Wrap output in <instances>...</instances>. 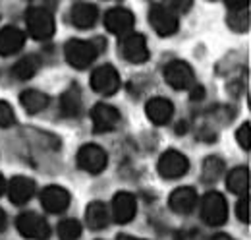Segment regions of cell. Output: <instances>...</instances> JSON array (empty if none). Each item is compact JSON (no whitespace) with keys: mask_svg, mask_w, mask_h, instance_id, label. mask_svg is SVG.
<instances>
[{"mask_svg":"<svg viewBox=\"0 0 251 240\" xmlns=\"http://www.w3.org/2000/svg\"><path fill=\"white\" fill-rule=\"evenodd\" d=\"M25 43V33L14 26H6L0 30V55L2 57H12L18 51H22Z\"/></svg>","mask_w":251,"mask_h":240,"instance_id":"ac0fdd59","label":"cell"},{"mask_svg":"<svg viewBox=\"0 0 251 240\" xmlns=\"http://www.w3.org/2000/svg\"><path fill=\"white\" fill-rule=\"evenodd\" d=\"M224 173V161L220 157H207L203 163V180L205 182H217Z\"/></svg>","mask_w":251,"mask_h":240,"instance_id":"d4e9b609","label":"cell"},{"mask_svg":"<svg viewBox=\"0 0 251 240\" xmlns=\"http://www.w3.org/2000/svg\"><path fill=\"white\" fill-rule=\"evenodd\" d=\"M228 12H240V10H250V0H226Z\"/></svg>","mask_w":251,"mask_h":240,"instance_id":"1f68e13d","label":"cell"},{"mask_svg":"<svg viewBox=\"0 0 251 240\" xmlns=\"http://www.w3.org/2000/svg\"><path fill=\"white\" fill-rule=\"evenodd\" d=\"M145 115L153 124L164 126L174 117V105H172V101H168L164 97H153L145 105Z\"/></svg>","mask_w":251,"mask_h":240,"instance_id":"9a60e30c","label":"cell"},{"mask_svg":"<svg viewBox=\"0 0 251 240\" xmlns=\"http://www.w3.org/2000/svg\"><path fill=\"white\" fill-rule=\"evenodd\" d=\"M203 97H205V90H203L201 86H193V88H191V99H193V101L203 99Z\"/></svg>","mask_w":251,"mask_h":240,"instance_id":"d6a6232c","label":"cell"},{"mask_svg":"<svg viewBox=\"0 0 251 240\" xmlns=\"http://www.w3.org/2000/svg\"><path fill=\"white\" fill-rule=\"evenodd\" d=\"M6 186H8V198L16 206L27 204L35 194V180L27 177H14Z\"/></svg>","mask_w":251,"mask_h":240,"instance_id":"2e32d148","label":"cell"},{"mask_svg":"<svg viewBox=\"0 0 251 240\" xmlns=\"http://www.w3.org/2000/svg\"><path fill=\"white\" fill-rule=\"evenodd\" d=\"M137 213V202H135V196L129 194V192H118L114 198H112V217L116 223L126 225L129 223Z\"/></svg>","mask_w":251,"mask_h":240,"instance_id":"4fadbf2b","label":"cell"},{"mask_svg":"<svg viewBox=\"0 0 251 240\" xmlns=\"http://www.w3.org/2000/svg\"><path fill=\"white\" fill-rule=\"evenodd\" d=\"M108 155L97 144H85L77 151V167L89 175H99L106 169Z\"/></svg>","mask_w":251,"mask_h":240,"instance_id":"5b68a950","label":"cell"},{"mask_svg":"<svg viewBox=\"0 0 251 240\" xmlns=\"http://www.w3.org/2000/svg\"><path fill=\"white\" fill-rule=\"evenodd\" d=\"M236 140H238V144H240V148H244L246 151H250V122H244L240 128H238V132H236Z\"/></svg>","mask_w":251,"mask_h":240,"instance_id":"4dcf8cb0","label":"cell"},{"mask_svg":"<svg viewBox=\"0 0 251 240\" xmlns=\"http://www.w3.org/2000/svg\"><path fill=\"white\" fill-rule=\"evenodd\" d=\"M41 206L49 213H64L70 206V192L62 186H47L41 192Z\"/></svg>","mask_w":251,"mask_h":240,"instance_id":"7c38bea8","label":"cell"},{"mask_svg":"<svg viewBox=\"0 0 251 240\" xmlns=\"http://www.w3.org/2000/svg\"><path fill=\"white\" fill-rule=\"evenodd\" d=\"M97 55H99V49L91 41H83V39H70L64 47V57L68 60V64L77 70L89 68L97 59Z\"/></svg>","mask_w":251,"mask_h":240,"instance_id":"7a4b0ae2","label":"cell"},{"mask_svg":"<svg viewBox=\"0 0 251 240\" xmlns=\"http://www.w3.org/2000/svg\"><path fill=\"white\" fill-rule=\"evenodd\" d=\"M164 82L174 90H191L195 86L193 68L184 60H172L164 68Z\"/></svg>","mask_w":251,"mask_h":240,"instance_id":"52a82bcc","label":"cell"},{"mask_svg":"<svg viewBox=\"0 0 251 240\" xmlns=\"http://www.w3.org/2000/svg\"><path fill=\"white\" fill-rule=\"evenodd\" d=\"M6 229V213H4V210L0 208V233Z\"/></svg>","mask_w":251,"mask_h":240,"instance_id":"836d02e7","label":"cell"},{"mask_svg":"<svg viewBox=\"0 0 251 240\" xmlns=\"http://www.w3.org/2000/svg\"><path fill=\"white\" fill-rule=\"evenodd\" d=\"M201 217L211 227L224 225L228 221V206L224 196L219 192H207L201 200Z\"/></svg>","mask_w":251,"mask_h":240,"instance_id":"3957f363","label":"cell"},{"mask_svg":"<svg viewBox=\"0 0 251 240\" xmlns=\"http://www.w3.org/2000/svg\"><path fill=\"white\" fill-rule=\"evenodd\" d=\"M191 4H193V0H164L162 2V6L166 8V10H170L172 14H186L189 8H191Z\"/></svg>","mask_w":251,"mask_h":240,"instance_id":"f1b7e54d","label":"cell"},{"mask_svg":"<svg viewBox=\"0 0 251 240\" xmlns=\"http://www.w3.org/2000/svg\"><path fill=\"white\" fill-rule=\"evenodd\" d=\"M39 68H41V60L37 59L35 55H27V57H24L22 60H18L16 64H14V68H12V74H14V78L16 80H29L33 78L37 72H39Z\"/></svg>","mask_w":251,"mask_h":240,"instance_id":"cb8c5ba5","label":"cell"},{"mask_svg":"<svg viewBox=\"0 0 251 240\" xmlns=\"http://www.w3.org/2000/svg\"><path fill=\"white\" fill-rule=\"evenodd\" d=\"M149 24L160 37H170L178 31V16L166 10L162 4H155L149 10Z\"/></svg>","mask_w":251,"mask_h":240,"instance_id":"9c48e42d","label":"cell"},{"mask_svg":"<svg viewBox=\"0 0 251 240\" xmlns=\"http://www.w3.org/2000/svg\"><path fill=\"white\" fill-rule=\"evenodd\" d=\"M228 26L234 31H248L250 30V10L228 12Z\"/></svg>","mask_w":251,"mask_h":240,"instance_id":"4316f807","label":"cell"},{"mask_svg":"<svg viewBox=\"0 0 251 240\" xmlns=\"http://www.w3.org/2000/svg\"><path fill=\"white\" fill-rule=\"evenodd\" d=\"M70 18H72V24L79 30H87V28H93L97 18H99V10L95 4L89 2H77L74 4L72 12H70Z\"/></svg>","mask_w":251,"mask_h":240,"instance_id":"d6986e66","label":"cell"},{"mask_svg":"<svg viewBox=\"0 0 251 240\" xmlns=\"http://www.w3.org/2000/svg\"><path fill=\"white\" fill-rule=\"evenodd\" d=\"M4 190H6V180H4V177L0 175V196L4 194Z\"/></svg>","mask_w":251,"mask_h":240,"instance_id":"8d00e7d4","label":"cell"},{"mask_svg":"<svg viewBox=\"0 0 251 240\" xmlns=\"http://www.w3.org/2000/svg\"><path fill=\"white\" fill-rule=\"evenodd\" d=\"M168 206L174 213H180V215H188L195 210L197 206V192L189 186H182V188H176L170 198H168Z\"/></svg>","mask_w":251,"mask_h":240,"instance_id":"e0dca14e","label":"cell"},{"mask_svg":"<svg viewBox=\"0 0 251 240\" xmlns=\"http://www.w3.org/2000/svg\"><path fill=\"white\" fill-rule=\"evenodd\" d=\"M49 101H50L49 95L39 90H25L20 95V103L25 109V113H29V115H37V113L45 111L49 107Z\"/></svg>","mask_w":251,"mask_h":240,"instance_id":"44dd1931","label":"cell"},{"mask_svg":"<svg viewBox=\"0 0 251 240\" xmlns=\"http://www.w3.org/2000/svg\"><path fill=\"white\" fill-rule=\"evenodd\" d=\"M236 213H238V219L242 223H246V225L250 223V198H248V194L240 198V202L236 206Z\"/></svg>","mask_w":251,"mask_h":240,"instance_id":"f546056e","label":"cell"},{"mask_svg":"<svg viewBox=\"0 0 251 240\" xmlns=\"http://www.w3.org/2000/svg\"><path fill=\"white\" fill-rule=\"evenodd\" d=\"M133 22H135L133 14L129 10H126V8H112V10H108L104 14V26L114 35L129 33L131 28H133Z\"/></svg>","mask_w":251,"mask_h":240,"instance_id":"5bb4252c","label":"cell"},{"mask_svg":"<svg viewBox=\"0 0 251 240\" xmlns=\"http://www.w3.org/2000/svg\"><path fill=\"white\" fill-rule=\"evenodd\" d=\"M14 122H16L14 109L10 107V103L0 99V128H10Z\"/></svg>","mask_w":251,"mask_h":240,"instance_id":"83f0119b","label":"cell"},{"mask_svg":"<svg viewBox=\"0 0 251 240\" xmlns=\"http://www.w3.org/2000/svg\"><path fill=\"white\" fill-rule=\"evenodd\" d=\"M211 240H234L232 237H228V235H222V233H219V235H215Z\"/></svg>","mask_w":251,"mask_h":240,"instance_id":"e575fe53","label":"cell"},{"mask_svg":"<svg viewBox=\"0 0 251 240\" xmlns=\"http://www.w3.org/2000/svg\"><path fill=\"white\" fill-rule=\"evenodd\" d=\"M81 237V225L75 219H64L58 225V239L60 240H77Z\"/></svg>","mask_w":251,"mask_h":240,"instance_id":"484cf974","label":"cell"},{"mask_svg":"<svg viewBox=\"0 0 251 240\" xmlns=\"http://www.w3.org/2000/svg\"><path fill=\"white\" fill-rule=\"evenodd\" d=\"M226 186L232 194H238V196H246L248 190H250V169L248 167H236L228 173V179H226Z\"/></svg>","mask_w":251,"mask_h":240,"instance_id":"603a6c76","label":"cell"},{"mask_svg":"<svg viewBox=\"0 0 251 240\" xmlns=\"http://www.w3.org/2000/svg\"><path fill=\"white\" fill-rule=\"evenodd\" d=\"M157 171L162 179L176 180L182 179L189 171V161L184 153L176 150H166L157 163Z\"/></svg>","mask_w":251,"mask_h":240,"instance_id":"277c9868","label":"cell"},{"mask_svg":"<svg viewBox=\"0 0 251 240\" xmlns=\"http://www.w3.org/2000/svg\"><path fill=\"white\" fill-rule=\"evenodd\" d=\"M25 24L29 35L37 41H47L54 35V16L43 6H31L27 10Z\"/></svg>","mask_w":251,"mask_h":240,"instance_id":"6da1fadb","label":"cell"},{"mask_svg":"<svg viewBox=\"0 0 251 240\" xmlns=\"http://www.w3.org/2000/svg\"><path fill=\"white\" fill-rule=\"evenodd\" d=\"M16 227L20 231L22 237L29 240H47L50 237V227L49 223L45 221V217H41L39 213L35 211H27V213H22L16 221Z\"/></svg>","mask_w":251,"mask_h":240,"instance_id":"8992f818","label":"cell"},{"mask_svg":"<svg viewBox=\"0 0 251 240\" xmlns=\"http://www.w3.org/2000/svg\"><path fill=\"white\" fill-rule=\"evenodd\" d=\"M108 219H110V215H108V210H106V206L102 202H91L87 206V210H85V223H87L89 229H93V231L104 229L108 225Z\"/></svg>","mask_w":251,"mask_h":240,"instance_id":"7402d4cb","label":"cell"},{"mask_svg":"<svg viewBox=\"0 0 251 240\" xmlns=\"http://www.w3.org/2000/svg\"><path fill=\"white\" fill-rule=\"evenodd\" d=\"M81 107H83V101H81L79 88H77V86H70V88L62 93V97H60V111H62V115L68 117V119L79 117Z\"/></svg>","mask_w":251,"mask_h":240,"instance_id":"ffe728a7","label":"cell"},{"mask_svg":"<svg viewBox=\"0 0 251 240\" xmlns=\"http://www.w3.org/2000/svg\"><path fill=\"white\" fill-rule=\"evenodd\" d=\"M116 240H143V239H135V237H129V235H118Z\"/></svg>","mask_w":251,"mask_h":240,"instance_id":"d590c367","label":"cell"},{"mask_svg":"<svg viewBox=\"0 0 251 240\" xmlns=\"http://www.w3.org/2000/svg\"><path fill=\"white\" fill-rule=\"evenodd\" d=\"M91 119H93L95 132H112L118 124H120V113L106 103H97L91 111Z\"/></svg>","mask_w":251,"mask_h":240,"instance_id":"8fae6325","label":"cell"},{"mask_svg":"<svg viewBox=\"0 0 251 240\" xmlns=\"http://www.w3.org/2000/svg\"><path fill=\"white\" fill-rule=\"evenodd\" d=\"M122 57L131 64H143L149 59L147 39L141 33H129L122 41Z\"/></svg>","mask_w":251,"mask_h":240,"instance_id":"30bf717a","label":"cell"},{"mask_svg":"<svg viewBox=\"0 0 251 240\" xmlns=\"http://www.w3.org/2000/svg\"><path fill=\"white\" fill-rule=\"evenodd\" d=\"M91 88L100 95H114L120 90V76L114 66L102 64L99 66L91 76Z\"/></svg>","mask_w":251,"mask_h":240,"instance_id":"ba28073f","label":"cell"}]
</instances>
